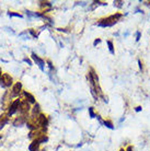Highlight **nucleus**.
<instances>
[{
  "label": "nucleus",
  "mask_w": 150,
  "mask_h": 151,
  "mask_svg": "<svg viewBox=\"0 0 150 151\" xmlns=\"http://www.w3.org/2000/svg\"><path fill=\"white\" fill-rule=\"evenodd\" d=\"M123 17L122 16V13H115V14H112V16H110L108 18H104V19H101L99 23L98 24L100 25V26H112L114 25L115 23H117V21Z\"/></svg>",
  "instance_id": "f257e3e1"
},
{
  "label": "nucleus",
  "mask_w": 150,
  "mask_h": 151,
  "mask_svg": "<svg viewBox=\"0 0 150 151\" xmlns=\"http://www.w3.org/2000/svg\"><path fill=\"white\" fill-rule=\"evenodd\" d=\"M30 109H31L30 103H28L26 101H20V105H19V109L18 111L20 112L21 115H28Z\"/></svg>",
  "instance_id": "f03ea898"
},
{
  "label": "nucleus",
  "mask_w": 150,
  "mask_h": 151,
  "mask_svg": "<svg viewBox=\"0 0 150 151\" xmlns=\"http://www.w3.org/2000/svg\"><path fill=\"white\" fill-rule=\"evenodd\" d=\"M28 117H29V115H20V116L16 117V119L13 121V126L19 127V126L25 124V123L28 122V119H29Z\"/></svg>",
  "instance_id": "7ed1b4c3"
},
{
  "label": "nucleus",
  "mask_w": 150,
  "mask_h": 151,
  "mask_svg": "<svg viewBox=\"0 0 150 151\" xmlns=\"http://www.w3.org/2000/svg\"><path fill=\"white\" fill-rule=\"evenodd\" d=\"M0 81H1V83H2L4 87H10V85H12V78L8 73H4Z\"/></svg>",
  "instance_id": "20e7f679"
},
{
  "label": "nucleus",
  "mask_w": 150,
  "mask_h": 151,
  "mask_svg": "<svg viewBox=\"0 0 150 151\" xmlns=\"http://www.w3.org/2000/svg\"><path fill=\"white\" fill-rule=\"evenodd\" d=\"M19 105H20V100L13 101L8 109V115H12V114L16 113L18 109H19Z\"/></svg>",
  "instance_id": "39448f33"
},
{
  "label": "nucleus",
  "mask_w": 150,
  "mask_h": 151,
  "mask_svg": "<svg viewBox=\"0 0 150 151\" xmlns=\"http://www.w3.org/2000/svg\"><path fill=\"white\" fill-rule=\"evenodd\" d=\"M38 127H44L46 128V126L48 124V121H47V117L45 116V114H40L38 116Z\"/></svg>",
  "instance_id": "423d86ee"
},
{
  "label": "nucleus",
  "mask_w": 150,
  "mask_h": 151,
  "mask_svg": "<svg viewBox=\"0 0 150 151\" xmlns=\"http://www.w3.org/2000/svg\"><path fill=\"white\" fill-rule=\"evenodd\" d=\"M22 91V83L21 82H17L13 85L12 91H11V97H18Z\"/></svg>",
  "instance_id": "0eeeda50"
},
{
  "label": "nucleus",
  "mask_w": 150,
  "mask_h": 151,
  "mask_svg": "<svg viewBox=\"0 0 150 151\" xmlns=\"http://www.w3.org/2000/svg\"><path fill=\"white\" fill-rule=\"evenodd\" d=\"M22 95H23V97H24V100L23 101H26L28 103L35 104V97H34L31 93L26 92V91H23V92H22Z\"/></svg>",
  "instance_id": "6e6552de"
},
{
  "label": "nucleus",
  "mask_w": 150,
  "mask_h": 151,
  "mask_svg": "<svg viewBox=\"0 0 150 151\" xmlns=\"http://www.w3.org/2000/svg\"><path fill=\"white\" fill-rule=\"evenodd\" d=\"M32 59H33L34 61L36 63V65H38V67H40L43 70V67H44V60H43L42 58H40L38 55L34 54V53L32 54Z\"/></svg>",
  "instance_id": "1a4fd4ad"
},
{
  "label": "nucleus",
  "mask_w": 150,
  "mask_h": 151,
  "mask_svg": "<svg viewBox=\"0 0 150 151\" xmlns=\"http://www.w3.org/2000/svg\"><path fill=\"white\" fill-rule=\"evenodd\" d=\"M9 122V115L8 114H2L0 115V129L4 128V126Z\"/></svg>",
  "instance_id": "9d476101"
},
{
  "label": "nucleus",
  "mask_w": 150,
  "mask_h": 151,
  "mask_svg": "<svg viewBox=\"0 0 150 151\" xmlns=\"http://www.w3.org/2000/svg\"><path fill=\"white\" fill-rule=\"evenodd\" d=\"M40 114H41V107H40V105L36 103V104H34V107L33 109H32V115H31V116L38 117Z\"/></svg>",
  "instance_id": "9b49d317"
},
{
  "label": "nucleus",
  "mask_w": 150,
  "mask_h": 151,
  "mask_svg": "<svg viewBox=\"0 0 150 151\" xmlns=\"http://www.w3.org/2000/svg\"><path fill=\"white\" fill-rule=\"evenodd\" d=\"M38 146H40V143L36 141V140H33L32 143L29 146V150L30 151H38Z\"/></svg>",
  "instance_id": "f8f14e48"
},
{
  "label": "nucleus",
  "mask_w": 150,
  "mask_h": 151,
  "mask_svg": "<svg viewBox=\"0 0 150 151\" xmlns=\"http://www.w3.org/2000/svg\"><path fill=\"white\" fill-rule=\"evenodd\" d=\"M35 140H36L38 143H46V141L48 140V138H47V136H46V135H42V136H40V137L36 138Z\"/></svg>",
  "instance_id": "ddd939ff"
},
{
  "label": "nucleus",
  "mask_w": 150,
  "mask_h": 151,
  "mask_svg": "<svg viewBox=\"0 0 150 151\" xmlns=\"http://www.w3.org/2000/svg\"><path fill=\"white\" fill-rule=\"evenodd\" d=\"M50 7H52V4H50V2H48V1H42L41 2V8L44 10L45 9V11H46V9H50Z\"/></svg>",
  "instance_id": "4468645a"
},
{
  "label": "nucleus",
  "mask_w": 150,
  "mask_h": 151,
  "mask_svg": "<svg viewBox=\"0 0 150 151\" xmlns=\"http://www.w3.org/2000/svg\"><path fill=\"white\" fill-rule=\"evenodd\" d=\"M108 49L111 52V54H115V50H114V46H113L112 41H108Z\"/></svg>",
  "instance_id": "2eb2a0df"
},
{
  "label": "nucleus",
  "mask_w": 150,
  "mask_h": 151,
  "mask_svg": "<svg viewBox=\"0 0 150 151\" xmlns=\"http://www.w3.org/2000/svg\"><path fill=\"white\" fill-rule=\"evenodd\" d=\"M104 124H105L106 126H108V128H113V124H112V122H110V121H105Z\"/></svg>",
  "instance_id": "dca6fc26"
},
{
  "label": "nucleus",
  "mask_w": 150,
  "mask_h": 151,
  "mask_svg": "<svg viewBox=\"0 0 150 151\" xmlns=\"http://www.w3.org/2000/svg\"><path fill=\"white\" fill-rule=\"evenodd\" d=\"M89 113L91 115V117H96V114L93 112V107H90V109H89Z\"/></svg>",
  "instance_id": "f3484780"
},
{
  "label": "nucleus",
  "mask_w": 150,
  "mask_h": 151,
  "mask_svg": "<svg viewBox=\"0 0 150 151\" xmlns=\"http://www.w3.org/2000/svg\"><path fill=\"white\" fill-rule=\"evenodd\" d=\"M9 16H11V17H20V18L22 17L21 14H19V13H13V12H9Z\"/></svg>",
  "instance_id": "a211bd4d"
},
{
  "label": "nucleus",
  "mask_w": 150,
  "mask_h": 151,
  "mask_svg": "<svg viewBox=\"0 0 150 151\" xmlns=\"http://www.w3.org/2000/svg\"><path fill=\"white\" fill-rule=\"evenodd\" d=\"M29 31H30V33L32 34V35H33L34 37H38V33H36V32H34L33 29H30Z\"/></svg>",
  "instance_id": "6ab92c4d"
},
{
  "label": "nucleus",
  "mask_w": 150,
  "mask_h": 151,
  "mask_svg": "<svg viewBox=\"0 0 150 151\" xmlns=\"http://www.w3.org/2000/svg\"><path fill=\"white\" fill-rule=\"evenodd\" d=\"M122 4H123V1H114V4L116 6V7H122Z\"/></svg>",
  "instance_id": "aec40b11"
},
{
  "label": "nucleus",
  "mask_w": 150,
  "mask_h": 151,
  "mask_svg": "<svg viewBox=\"0 0 150 151\" xmlns=\"http://www.w3.org/2000/svg\"><path fill=\"white\" fill-rule=\"evenodd\" d=\"M100 42H101L100 38H99V40H96V41H94V45H96V44H99Z\"/></svg>",
  "instance_id": "412c9836"
},
{
  "label": "nucleus",
  "mask_w": 150,
  "mask_h": 151,
  "mask_svg": "<svg viewBox=\"0 0 150 151\" xmlns=\"http://www.w3.org/2000/svg\"><path fill=\"white\" fill-rule=\"evenodd\" d=\"M125 151H133V147H132V146H129V147L127 148V150H125Z\"/></svg>",
  "instance_id": "4be33fe9"
},
{
  "label": "nucleus",
  "mask_w": 150,
  "mask_h": 151,
  "mask_svg": "<svg viewBox=\"0 0 150 151\" xmlns=\"http://www.w3.org/2000/svg\"><path fill=\"white\" fill-rule=\"evenodd\" d=\"M140 109H142V107H140V106H138V107H136V111H137V112H139Z\"/></svg>",
  "instance_id": "5701e85b"
},
{
  "label": "nucleus",
  "mask_w": 150,
  "mask_h": 151,
  "mask_svg": "<svg viewBox=\"0 0 150 151\" xmlns=\"http://www.w3.org/2000/svg\"><path fill=\"white\" fill-rule=\"evenodd\" d=\"M2 75H4V73L1 72V68H0V80H1V77H2Z\"/></svg>",
  "instance_id": "b1692460"
},
{
  "label": "nucleus",
  "mask_w": 150,
  "mask_h": 151,
  "mask_svg": "<svg viewBox=\"0 0 150 151\" xmlns=\"http://www.w3.org/2000/svg\"><path fill=\"white\" fill-rule=\"evenodd\" d=\"M24 60H25V61H26V63L31 64V61H30V60H29V59H28V58H24Z\"/></svg>",
  "instance_id": "393cba45"
},
{
  "label": "nucleus",
  "mask_w": 150,
  "mask_h": 151,
  "mask_svg": "<svg viewBox=\"0 0 150 151\" xmlns=\"http://www.w3.org/2000/svg\"><path fill=\"white\" fill-rule=\"evenodd\" d=\"M120 151H125L124 149H120Z\"/></svg>",
  "instance_id": "a878e982"
},
{
  "label": "nucleus",
  "mask_w": 150,
  "mask_h": 151,
  "mask_svg": "<svg viewBox=\"0 0 150 151\" xmlns=\"http://www.w3.org/2000/svg\"><path fill=\"white\" fill-rule=\"evenodd\" d=\"M147 4H148V6H150V2H147Z\"/></svg>",
  "instance_id": "bb28decb"
},
{
  "label": "nucleus",
  "mask_w": 150,
  "mask_h": 151,
  "mask_svg": "<svg viewBox=\"0 0 150 151\" xmlns=\"http://www.w3.org/2000/svg\"><path fill=\"white\" fill-rule=\"evenodd\" d=\"M0 139H1V135H0Z\"/></svg>",
  "instance_id": "cd10ccee"
}]
</instances>
